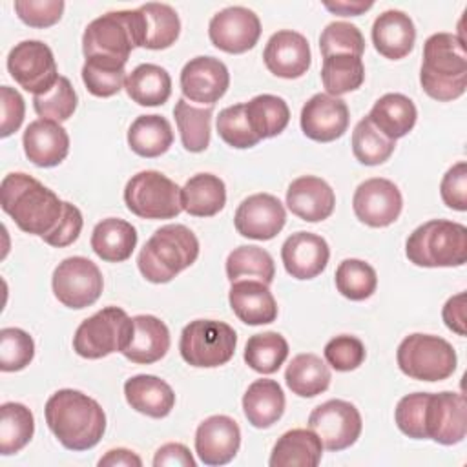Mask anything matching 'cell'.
Segmentation results:
<instances>
[{"label":"cell","mask_w":467,"mask_h":467,"mask_svg":"<svg viewBox=\"0 0 467 467\" xmlns=\"http://www.w3.org/2000/svg\"><path fill=\"white\" fill-rule=\"evenodd\" d=\"M46 423L69 451L93 449L106 431V414L97 400L75 389H60L46 401Z\"/></svg>","instance_id":"cell-1"},{"label":"cell","mask_w":467,"mask_h":467,"mask_svg":"<svg viewBox=\"0 0 467 467\" xmlns=\"http://www.w3.org/2000/svg\"><path fill=\"white\" fill-rule=\"evenodd\" d=\"M0 202L22 232L38 237L53 232L64 212V201L53 190L22 171L2 179Z\"/></svg>","instance_id":"cell-2"},{"label":"cell","mask_w":467,"mask_h":467,"mask_svg":"<svg viewBox=\"0 0 467 467\" xmlns=\"http://www.w3.org/2000/svg\"><path fill=\"white\" fill-rule=\"evenodd\" d=\"M420 84L431 99L440 102L454 100L465 93L467 53L458 35L434 33L425 40Z\"/></svg>","instance_id":"cell-3"},{"label":"cell","mask_w":467,"mask_h":467,"mask_svg":"<svg viewBox=\"0 0 467 467\" xmlns=\"http://www.w3.org/2000/svg\"><path fill=\"white\" fill-rule=\"evenodd\" d=\"M199 257V241L184 224H164L144 243L137 266L146 281L170 283Z\"/></svg>","instance_id":"cell-4"},{"label":"cell","mask_w":467,"mask_h":467,"mask_svg":"<svg viewBox=\"0 0 467 467\" xmlns=\"http://www.w3.org/2000/svg\"><path fill=\"white\" fill-rule=\"evenodd\" d=\"M405 254L416 266H462L467 261V228L445 219L427 221L407 237Z\"/></svg>","instance_id":"cell-5"},{"label":"cell","mask_w":467,"mask_h":467,"mask_svg":"<svg viewBox=\"0 0 467 467\" xmlns=\"http://www.w3.org/2000/svg\"><path fill=\"white\" fill-rule=\"evenodd\" d=\"M135 47H142V15L139 9L109 11L91 20L82 35L86 58L100 55L128 62Z\"/></svg>","instance_id":"cell-6"},{"label":"cell","mask_w":467,"mask_h":467,"mask_svg":"<svg viewBox=\"0 0 467 467\" xmlns=\"http://www.w3.org/2000/svg\"><path fill=\"white\" fill-rule=\"evenodd\" d=\"M400 370L420 381H443L456 370V352L452 345L432 334L407 336L396 352Z\"/></svg>","instance_id":"cell-7"},{"label":"cell","mask_w":467,"mask_h":467,"mask_svg":"<svg viewBox=\"0 0 467 467\" xmlns=\"http://www.w3.org/2000/svg\"><path fill=\"white\" fill-rule=\"evenodd\" d=\"M133 332V317L119 306H106L84 319L75 336L73 350L86 359H100L122 352Z\"/></svg>","instance_id":"cell-8"},{"label":"cell","mask_w":467,"mask_h":467,"mask_svg":"<svg viewBox=\"0 0 467 467\" xmlns=\"http://www.w3.org/2000/svg\"><path fill=\"white\" fill-rule=\"evenodd\" d=\"M237 347L235 330L217 319H195L190 321L179 341V350L182 359L192 367L213 368L226 365Z\"/></svg>","instance_id":"cell-9"},{"label":"cell","mask_w":467,"mask_h":467,"mask_svg":"<svg viewBox=\"0 0 467 467\" xmlns=\"http://www.w3.org/2000/svg\"><path fill=\"white\" fill-rule=\"evenodd\" d=\"M124 202L140 219H173L182 212L181 188L155 170L139 171L128 181Z\"/></svg>","instance_id":"cell-10"},{"label":"cell","mask_w":467,"mask_h":467,"mask_svg":"<svg viewBox=\"0 0 467 467\" xmlns=\"http://www.w3.org/2000/svg\"><path fill=\"white\" fill-rule=\"evenodd\" d=\"M51 285L55 297L64 306L80 310L91 306L100 297L104 279L93 261L82 255H73L58 263Z\"/></svg>","instance_id":"cell-11"},{"label":"cell","mask_w":467,"mask_h":467,"mask_svg":"<svg viewBox=\"0 0 467 467\" xmlns=\"http://www.w3.org/2000/svg\"><path fill=\"white\" fill-rule=\"evenodd\" d=\"M7 71L26 91L42 95L58 80L53 51L40 40H22L7 55Z\"/></svg>","instance_id":"cell-12"},{"label":"cell","mask_w":467,"mask_h":467,"mask_svg":"<svg viewBox=\"0 0 467 467\" xmlns=\"http://www.w3.org/2000/svg\"><path fill=\"white\" fill-rule=\"evenodd\" d=\"M308 429L317 434L327 451H343L354 445L361 434V414L350 401L328 400L308 416Z\"/></svg>","instance_id":"cell-13"},{"label":"cell","mask_w":467,"mask_h":467,"mask_svg":"<svg viewBox=\"0 0 467 467\" xmlns=\"http://www.w3.org/2000/svg\"><path fill=\"white\" fill-rule=\"evenodd\" d=\"M212 44L232 55L246 53L261 36L259 16L243 5H230L215 13L208 24Z\"/></svg>","instance_id":"cell-14"},{"label":"cell","mask_w":467,"mask_h":467,"mask_svg":"<svg viewBox=\"0 0 467 467\" xmlns=\"http://www.w3.org/2000/svg\"><path fill=\"white\" fill-rule=\"evenodd\" d=\"M352 208L363 224L372 228H385L400 217L403 197L392 181L372 177L356 188Z\"/></svg>","instance_id":"cell-15"},{"label":"cell","mask_w":467,"mask_h":467,"mask_svg":"<svg viewBox=\"0 0 467 467\" xmlns=\"http://www.w3.org/2000/svg\"><path fill=\"white\" fill-rule=\"evenodd\" d=\"M425 434L441 445H456L467 434V405L460 392L429 394L425 409Z\"/></svg>","instance_id":"cell-16"},{"label":"cell","mask_w":467,"mask_h":467,"mask_svg":"<svg viewBox=\"0 0 467 467\" xmlns=\"http://www.w3.org/2000/svg\"><path fill=\"white\" fill-rule=\"evenodd\" d=\"M286 223L283 202L270 193H254L235 210L234 224L237 234L255 241L274 239Z\"/></svg>","instance_id":"cell-17"},{"label":"cell","mask_w":467,"mask_h":467,"mask_svg":"<svg viewBox=\"0 0 467 467\" xmlns=\"http://www.w3.org/2000/svg\"><path fill=\"white\" fill-rule=\"evenodd\" d=\"M301 130L316 142H332L339 139L350 122L348 106L339 97L327 93L312 95L301 109Z\"/></svg>","instance_id":"cell-18"},{"label":"cell","mask_w":467,"mask_h":467,"mask_svg":"<svg viewBox=\"0 0 467 467\" xmlns=\"http://www.w3.org/2000/svg\"><path fill=\"white\" fill-rule=\"evenodd\" d=\"M230 73L215 57H195L181 71V91L186 99L213 106L228 89Z\"/></svg>","instance_id":"cell-19"},{"label":"cell","mask_w":467,"mask_h":467,"mask_svg":"<svg viewBox=\"0 0 467 467\" xmlns=\"http://www.w3.org/2000/svg\"><path fill=\"white\" fill-rule=\"evenodd\" d=\"M263 60L272 75L281 78H299L312 64L308 40L297 31L281 29L268 38Z\"/></svg>","instance_id":"cell-20"},{"label":"cell","mask_w":467,"mask_h":467,"mask_svg":"<svg viewBox=\"0 0 467 467\" xmlns=\"http://www.w3.org/2000/svg\"><path fill=\"white\" fill-rule=\"evenodd\" d=\"M241 445L237 421L224 414H215L199 423L195 431V452L204 465L230 463Z\"/></svg>","instance_id":"cell-21"},{"label":"cell","mask_w":467,"mask_h":467,"mask_svg":"<svg viewBox=\"0 0 467 467\" xmlns=\"http://www.w3.org/2000/svg\"><path fill=\"white\" fill-rule=\"evenodd\" d=\"M330 248L328 243L310 232H296L281 246V261L285 270L294 279H314L328 263Z\"/></svg>","instance_id":"cell-22"},{"label":"cell","mask_w":467,"mask_h":467,"mask_svg":"<svg viewBox=\"0 0 467 467\" xmlns=\"http://www.w3.org/2000/svg\"><path fill=\"white\" fill-rule=\"evenodd\" d=\"M286 206L296 217L306 223H319L332 215L336 195L330 184L321 177L303 175L290 182L286 190Z\"/></svg>","instance_id":"cell-23"},{"label":"cell","mask_w":467,"mask_h":467,"mask_svg":"<svg viewBox=\"0 0 467 467\" xmlns=\"http://www.w3.org/2000/svg\"><path fill=\"white\" fill-rule=\"evenodd\" d=\"M26 157L40 168L58 166L69 151V135L60 122L36 119L29 122L22 137Z\"/></svg>","instance_id":"cell-24"},{"label":"cell","mask_w":467,"mask_h":467,"mask_svg":"<svg viewBox=\"0 0 467 467\" xmlns=\"http://www.w3.org/2000/svg\"><path fill=\"white\" fill-rule=\"evenodd\" d=\"M228 301L234 314L246 325H266L274 323L277 317V303L268 285L261 281H234L228 292Z\"/></svg>","instance_id":"cell-25"},{"label":"cell","mask_w":467,"mask_h":467,"mask_svg":"<svg viewBox=\"0 0 467 467\" xmlns=\"http://www.w3.org/2000/svg\"><path fill=\"white\" fill-rule=\"evenodd\" d=\"M416 42V27L409 15L389 9L378 15L372 24V44L379 55L390 60L407 57Z\"/></svg>","instance_id":"cell-26"},{"label":"cell","mask_w":467,"mask_h":467,"mask_svg":"<svg viewBox=\"0 0 467 467\" xmlns=\"http://www.w3.org/2000/svg\"><path fill=\"white\" fill-rule=\"evenodd\" d=\"M170 350V330L155 316L140 314L133 317V332L122 356L131 363L151 365Z\"/></svg>","instance_id":"cell-27"},{"label":"cell","mask_w":467,"mask_h":467,"mask_svg":"<svg viewBox=\"0 0 467 467\" xmlns=\"http://www.w3.org/2000/svg\"><path fill=\"white\" fill-rule=\"evenodd\" d=\"M124 396L128 405L150 418H166L175 405V392L171 387L151 374H137L124 383Z\"/></svg>","instance_id":"cell-28"},{"label":"cell","mask_w":467,"mask_h":467,"mask_svg":"<svg viewBox=\"0 0 467 467\" xmlns=\"http://www.w3.org/2000/svg\"><path fill=\"white\" fill-rule=\"evenodd\" d=\"M285 392L274 379H255L243 396V412L255 429L272 427L285 412Z\"/></svg>","instance_id":"cell-29"},{"label":"cell","mask_w":467,"mask_h":467,"mask_svg":"<svg viewBox=\"0 0 467 467\" xmlns=\"http://www.w3.org/2000/svg\"><path fill=\"white\" fill-rule=\"evenodd\" d=\"M323 456V443L310 429H292L274 445L270 467H316Z\"/></svg>","instance_id":"cell-30"},{"label":"cell","mask_w":467,"mask_h":467,"mask_svg":"<svg viewBox=\"0 0 467 467\" xmlns=\"http://www.w3.org/2000/svg\"><path fill=\"white\" fill-rule=\"evenodd\" d=\"M137 246V230L131 223L117 217L102 219L91 234L93 252L106 263H122Z\"/></svg>","instance_id":"cell-31"},{"label":"cell","mask_w":467,"mask_h":467,"mask_svg":"<svg viewBox=\"0 0 467 467\" xmlns=\"http://www.w3.org/2000/svg\"><path fill=\"white\" fill-rule=\"evenodd\" d=\"M367 117L385 137L396 140L414 128L418 109L409 97L401 93H387L374 102Z\"/></svg>","instance_id":"cell-32"},{"label":"cell","mask_w":467,"mask_h":467,"mask_svg":"<svg viewBox=\"0 0 467 467\" xmlns=\"http://www.w3.org/2000/svg\"><path fill=\"white\" fill-rule=\"evenodd\" d=\"M182 210L193 217H212L226 204V186L213 173H197L181 188Z\"/></svg>","instance_id":"cell-33"},{"label":"cell","mask_w":467,"mask_h":467,"mask_svg":"<svg viewBox=\"0 0 467 467\" xmlns=\"http://www.w3.org/2000/svg\"><path fill=\"white\" fill-rule=\"evenodd\" d=\"M124 89L139 106H162L171 95V78L157 64H139L128 73Z\"/></svg>","instance_id":"cell-34"},{"label":"cell","mask_w":467,"mask_h":467,"mask_svg":"<svg viewBox=\"0 0 467 467\" xmlns=\"http://www.w3.org/2000/svg\"><path fill=\"white\" fill-rule=\"evenodd\" d=\"M173 131L162 115H139L128 130V144L133 153L153 159L170 150Z\"/></svg>","instance_id":"cell-35"},{"label":"cell","mask_w":467,"mask_h":467,"mask_svg":"<svg viewBox=\"0 0 467 467\" xmlns=\"http://www.w3.org/2000/svg\"><path fill=\"white\" fill-rule=\"evenodd\" d=\"M139 11L142 15V47L166 49L175 44L181 33V20L171 5L148 2Z\"/></svg>","instance_id":"cell-36"},{"label":"cell","mask_w":467,"mask_h":467,"mask_svg":"<svg viewBox=\"0 0 467 467\" xmlns=\"http://www.w3.org/2000/svg\"><path fill=\"white\" fill-rule=\"evenodd\" d=\"M285 381L288 389L301 398H314L330 385V368L316 354H297L286 367Z\"/></svg>","instance_id":"cell-37"},{"label":"cell","mask_w":467,"mask_h":467,"mask_svg":"<svg viewBox=\"0 0 467 467\" xmlns=\"http://www.w3.org/2000/svg\"><path fill=\"white\" fill-rule=\"evenodd\" d=\"M246 120L259 139H270L285 131L290 120L288 104L270 93L257 95L244 104Z\"/></svg>","instance_id":"cell-38"},{"label":"cell","mask_w":467,"mask_h":467,"mask_svg":"<svg viewBox=\"0 0 467 467\" xmlns=\"http://www.w3.org/2000/svg\"><path fill=\"white\" fill-rule=\"evenodd\" d=\"M226 277L230 283L241 279H255L270 286L275 277L272 255L255 244L234 248L226 257Z\"/></svg>","instance_id":"cell-39"},{"label":"cell","mask_w":467,"mask_h":467,"mask_svg":"<svg viewBox=\"0 0 467 467\" xmlns=\"http://www.w3.org/2000/svg\"><path fill=\"white\" fill-rule=\"evenodd\" d=\"M212 115L213 106L195 108L186 102V99H179L173 108V117L181 133V142L186 151L201 153L210 144L212 131Z\"/></svg>","instance_id":"cell-40"},{"label":"cell","mask_w":467,"mask_h":467,"mask_svg":"<svg viewBox=\"0 0 467 467\" xmlns=\"http://www.w3.org/2000/svg\"><path fill=\"white\" fill-rule=\"evenodd\" d=\"M365 80V66L354 55H330L323 58L321 82L330 97L356 91Z\"/></svg>","instance_id":"cell-41"},{"label":"cell","mask_w":467,"mask_h":467,"mask_svg":"<svg viewBox=\"0 0 467 467\" xmlns=\"http://www.w3.org/2000/svg\"><path fill=\"white\" fill-rule=\"evenodd\" d=\"M126 62L111 57H89L82 66V82L95 97H113L126 82Z\"/></svg>","instance_id":"cell-42"},{"label":"cell","mask_w":467,"mask_h":467,"mask_svg":"<svg viewBox=\"0 0 467 467\" xmlns=\"http://www.w3.org/2000/svg\"><path fill=\"white\" fill-rule=\"evenodd\" d=\"M33 412L16 401H7L0 407V452L4 456L22 451L33 438Z\"/></svg>","instance_id":"cell-43"},{"label":"cell","mask_w":467,"mask_h":467,"mask_svg":"<svg viewBox=\"0 0 467 467\" xmlns=\"http://www.w3.org/2000/svg\"><path fill=\"white\" fill-rule=\"evenodd\" d=\"M288 358V343L279 332H263L248 337L244 347L246 365L259 374H274Z\"/></svg>","instance_id":"cell-44"},{"label":"cell","mask_w":467,"mask_h":467,"mask_svg":"<svg viewBox=\"0 0 467 467\" xmlns=\"http://www.w3.org/2000/svg\"><path fill=\"white\" fill-rule=\"evenodd\" d=\"M396 148V140L385 137L368 117L361 119L352 131V153L365 166L383 164Z\"/></svg>","instance_id":"cell-45"},{"label":"cell","mask_w":467,"mask_h":467,"mask_svg":"<svg viewBox=\"0 0 467 467\" xmlns=\"http://www.w3.org/2000/svg\"><path fill=\"white\" fill-rule=\"evenodd\" d=\"M378 286L376 270L361 259H345L336 268V288L350 301L368 299Z\"/></svg>","instance_id":"cell-46"},{"label":"cell","mask_w":467,"mask_h":467,"mask_svg":"<svg viewBox=\"0 0 467 467\" xmlns=\"http://www.w3.org/2000/svg\"><path fill=\"white\" fill-rule=\"evenodd\" d=\"M78 104L77 91L73 89L71 82L67 77H58L57 84L42 93L33 97V108L40 119L55 120V122H64L67 120Z\"/></svg>","instance_id":"cell-47"},{"label":"cell","mask_w":467,"mask_h":467,"mask_svg":"<svg viewBox=\"0 0 467 467\" xmlns=\"http://www.w3.org/2000/svg\"><path fill=\"white\" fill-rule=\"evenodd\" d=\"M35 358L33 337L16 327L0 330V370L16 372L26 368Z\"/></svg>","instance_id":"cell-48"},{"label":"cell","mask_w":467,"mask_h":467,"mask_svg":"<svg viewBox=\"0 0 467 467\" xmlns=\"http://www.w3.org/2000/svg\"><path fill=\"white\" fill-rule=\"evenodd\" d=\"M319 49L323 58L330 55H354L361 58L365 51V38L354 24L330 22L319 36Z\"/></svg>","instance_id":"cell-49"},{"label":"cell","mask_w":467,"mask_h":467,"mask_svg":"<svg viewBox=\"0 0 467 467\" xmlns=\"http://www.w3.org/2000/svg\"><path fill=\"white\" fill-rule=\"evenodd\" d=\"M217 133L228 146L237 148V150L252 148L261 140L252 131V128L246 120L244 104H234V106H228L219 111Z\"/></svg>","instance_id":"cell-50"},{"label":"cell","mask_w":467,"mask_h":467,"mask_svg":"<svg viewBox=\"0 0 467 467\" xmlns=\"http://www.w3.org/2000/svg\"><path fill=\"white\" fill-rule=\"evenodd\" d=\"M431 392H412L403 396L394 410L398 429L414 440H427L425 434V409Z\"/></svg>","instance_id":"cell-51"},{"label":"cell","mask_w":467,"mask_h":467,"mask_svg":"<svg viewBox=\"0 0 467 467\" xmlns=\"http://www.w3.org/2000/svg\"><path fill=\"white\" fill-rule=\"evenodd\" d=\"M323 352H325L327 363L332 368H336L337 372L356 370L365 361V356H367L363 341L359 337L348 336V334L332 337L325 345Z\"/></svg>","instance_id":"cell-52"},{"label":"cell","mask_w":467,"mask_h":467,"mask_svg":"<svg viewBox=\"0 0 467 467\" xmlns=\"http://www.w3.org/2000/svg\"><path fill=\"white\" fill-rule=\"evenodd\" d=\"M18 18L29 27H49L62 18V0H15L13 4Z\"/></svg>","instance_id":"cell-53"},{"label":"cell","mask_w":467,"mask_h":467,"mask_svg":"<svg viewBox=\"0 0 467 467\" xmlns=\"http://www.w3.org/2000/svg\"><path fill=\"white\" fill-rule=\"evenodd\" d=\"M440 195L445 206L465 212L467 210V162L460 161L451 166L440 184Z\"/></svg>","instance_id":"cell-54"},{"label":"cell","mask_w":467,"mask_h":467,"mask_svg":"<svg viewBox=\"0 0 467 467\" xmlns=\"http://www.w3.org/2000/svg\"><path fill=\"white\" fill-rule=\"evenodd\" d=\"M82 224H84V219H82L80 210L75 204L64 201V212H62V217H60L58 224L55 226L53 232L44 235L42 239L47 244L57 246V248L69 246L78 239V235L82 232Z\"/></svg>","instance_id":"cell-55"},{"label":"cell","mask_w":467,"mask_h":467,"mask_svg":"<svg viewBox=\"0 0 467 467\" xmlns=\"http://www.w3.org/2000/svg\"><path fill=\"white\" fill-rule=\"evenodd\" d=\"M0 108H2V122H0V137H9L13 135L24 120L26 115V104L22 95L9 88L2 86L0 88Z\"/></svg>","instance_id":"cell-56"},{"label":"cell","mask_w":467,"mask_h":467,"mask_svg":"<svg viewBox=\"0 0 467 467\" xmlns=\"http://www.w3.org/2000/svg\"><path fill=\"white\" fill-rule=\"evenodd\" d=\"M155 467H164V465H179V467H195V460L190 452V449L182 443H164L162 447L157 449L155 458H153Z\"/></svg>","instance_id":"cell-57"},{"label":"cell","mask_w":467,"mask_h":467,"mask_svg":"<svg viewBox=\"0 0 467 467\" xmlns=\"http://www.w3.org/2000/svg\"><path fill=\"white\" fill-rule=\"evenodd\" d=\"M441 317L449 330L458 336H465V294L460 292L447 299L441 310Z\"/></svg>","instance_id":"cell-58"},{"label":"cell","mask_w":467,"mask_h":467,"mask_svg":"<svg viewBox=\"0 0 467 467\" xmlns=\"http://www.w3.org/2000/svg\"><path fill=\"white\" fill-rule=\"evenodd\" d=\"M100 467H140L142 460L130 449H111L100 460Z\"/></svg>","instance_id":"cell-59"},{"label":"cell","mask_w":467,"mask_h":467,"mask_svg":"<svg viewBox=\"0 0 467 467\" xmlns=\"http://www.w3.org/2000/svg\"><path fill=\"white\" fill-rule=\"evenodd\" d=\"M330 13H336L339 16H358L365 11H368L374 4L372 2H361V0H341V2H325L323 4Z\"/></svg>","instance_id":"cell-60"}]
</instances>
